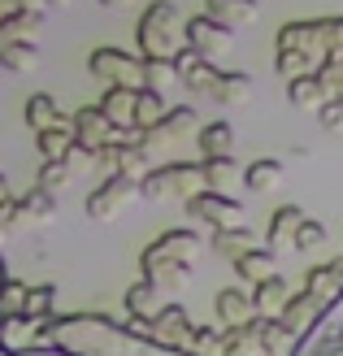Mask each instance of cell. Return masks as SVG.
Wrapping results in <instances>:
<instances>
[{
    "label": "cell",
    "mask_w": 343,
    "mask_h": 356,
    "mask_svg": "<svg viewBox=\"0 0 343 356\" xmlns=\"http://www.w3.org/2000/svg\"><path fill=\"white\" fill-rule=\"evenodd\" d=\"M317 309H321V300H317V296H309V291H300V296H292V300H287V309H282V326L300 334L304 326H313Z\"/></svg>",
    "instance_id": "cell-29"
},
{
    "label": "cell",
    "mask_w": 343,
    "mask_h": 356,
    "mask_svg": "<svg viewBox=\"0 0 343 356\" xmlns=\"http://www.w3.org/2000/svg\"><path fill=\"white\" fill-rule=\"evenodd\" d=\"M5 5V13H48V0H0Z\"/></svg>",
    "instance_id": "cell-44"
},
{
    "label": "cell",
    "mask_w": 343,
    "mask_h": 356,
    "mask_svg": "<svg viewBox=\"0 0 343 356\" xmlns=\"http://www.w3.org/2000/svg\"><path fill=\"white\" fill-rule=\"evenodd\" d=\"M35 148H40L44 161H65V152L74 148V131H70V122L65 127H48L35 135Z\"/></svg>",
    "instance_id": "cell-28"
},
{
    "label": "cell",
    "mask_w": 343,
    "mask_h": 356,
    "mask_svg": "<svg viewBox=\"0 0 343 356\" xmlns=\"http://www.w3.org/2000/svg\"><path fill=\"white\" fill-rule=\"evenodd\" d=\"M5 200H9V178L0 174V204H5Z\"/></svg>",
    "instance_id": "cell-48"
},
{
    "label": "cell",
    "mask_w": 343,
    "mask_h": 356,
    "mask_svg": "<svg viewBox=\"0 0 343 356\" xmlns=\"http://www.w3.org/2000/svg\"><path fill=\"white\" fill-rule=\"evenodd\" d=\"M44 17L40 13H9L5 22H0V44H13V40H31V31L40 26Z\"/></svg>",
    "instance_id": "cell-37"
},
{
    "label": "cell",
    "mask_w": 343,
    "mask_h": 356,
    "mask_svg": "<svg viewBox=\"0 0 343 356\" xmlns=\"http://www.w3.org/2000/svg\"><path fill=\"white\" fill-rule=\"evenodd\" d=\"M321 243H326V226L313 222V218H304L300 230H296V252H317Z\"/></svg>",
    "instance_id": "cell-39"
},
{
    "label": "cell",
    "mask_w": 343,
    "mask_h": 356,
    "mask_svg": "<svg viewBox=\"0 0 343 356\" xmlns=\"http://www.w3.org/2000/svg\"><path fill=\"white\" fill-rule=\"evenodd\" d=\"M213 313H218L222 326H248L252 317H257V309H252V291H244V287L218 291V300H213Z\"/></svg>",
    "instance_id": "cell-15"
},
{
    "label": "cell",
    "mask_w": 343,
    "mask_h": 356,
    "mask_svg": "<svg viewBox=\"0 0 343 356\" xmlns=\"http://www.w3.org/2000/svg\"><path fill=\"white\" fill-rule=\"evenodd\" d=\"M200 170H205V187L209 191H222V195H226V187L244 183V165L234 161V156H205Z\"/></svg>",
    "instance_id": "cell-24"
},
{
    "label": "cell",
    "mask_w": 343,
    "mask_h": 356,
    "mask_svg": "<svg viewBox=\"0 0 343 356\" xmlns=\"http://www.w3.org/2000/svg\"><path fill=\"white\" fill-rule=\"evenodd\" d=\"M209 191L205 187V170L200 161H170V165H161V170H148L143 174V183H139V195L143 200H191V195H200Z\"/></svg>",
    "instance_id": "cell-3"
},
{
    "label": "cell",
    "mask_w": 343,
    "mask_h": 356,
    "mask_svg": "<svg viewBox=\"0 0 343 356\" xmlns=\"http://www.w3.org/2000/svg\"><path fill=\"white\" fill-rule=\"evenodd\" d=\"M0 70H9V74H31V70H40V48H35V40L0 44Z\"/></svg>",
    "instance_id": "cell-25"
},
{
    "label": "cell",
    "mask_w": 343,
    "mask_h": 356,
    "mask_svg": "<svg viewBox=\"0 0 343 356\" xmlns=\"http://www.w3.org/2000/svg\"><path fill=\"white\" fill-rule=\"evenodd\" d=\"M209 248H213V252H218V257L234 261V257H244L248 248H252V230H248V226H234V230H213Z\"/></svg>",
    "instance_id": "cell-31"
},
{
    "label": "cell",
    "mask_w": 343,
    "mask_h": 356,
    "mask_svg": "<svg viewBox=\"0 0 343 356\" xmlns=\"http://www.w3.org/2000/svg\"><path fill=\"white\" fill-rule=\"evenodd\" d=\"M317 118H321V131L343 135V96H339V100H326V104L317 109Z\"/></svg>",
    "instance_id": "cell-41"
},
{
    "label": "cell",
    "mask_w": 343,
    "mask_h": 356,
    "mask_svg": "<svg viewBox=\"0 0 343 356\" xmlns=\"http://www.w3.org/2000/svg\"><path fill=\"white\" fill-rule=\"evenodd\" d=\"M183 40H187V48H196L200 57L213 61V57H222V52L234 48V31L222 26V22H213L209 13H196V17L183 22Z\"/></svg>",
    "instance_id": "cell-9"
},
{
    "label": "cell",
    "mask_w": 343,
    "mask_h": 356,
    "mask_svg": "<svg viewBox=\"0 0 343 356\" xmlns=\"http://www.w3.org/2000/svg\"><path fill=\"white\" fill-rule=\"evenodd\" d=\"M252 330H257V343L265 356H287V348L296 339V330H287L282 317H252Z\"/></svg>",
    "instance_id": "cell-21"
},
{
    "label": "cell",
    "mask_w": 343,
    "mask_h": 356,
    "mask_svg": "<svg viewBox=\"0 0 343 356\" xmlns=\"http://www.w3.org/2000/svg\"><path fill=\"white\" fill-rule=\"evenodd\" d=\"M5 17H9V13H5V5H0V22H5Z\"/></svg>",
    "instance_id": "cell-50"
},
{
    "label": "cell",
    "mask_w": 343,
    "mask_h": 356,
    "mask_svg": "<svg viewBox=\"0 0 343 356\" xmlns=\"http://www.w3.org/2000/svg\"><path fill=\"white\" fill-rule=\"evenodd\" d=\"M287 100H292L296 109H321V104H326V92H321L317 74H304V79L287 83Z\"/></svg>",
    "instance_id": "cell-32"
},
{
    "label": "cell",
    "mask_w": 343,
    "mask_h": 356,
    "mask_svg": "<svg viewBox=\"0 0 343 356\" xmlns=\"http://www.w3.org/2000/svg\"><path fill=\"white\" fill-rule=\"evenodd\" d=\"M187 222H205L213 230H234V226H248V213L234 195H222V191H200L183 204Z\"/></svg>",
    "instance_id": "cell-8"
},
{
    "label": "cell",
    "mask_w": 343,
    "mask_h": 356,
    "mask_svg": "<svg viewBox=\"0 0 343 356\" xmlns=\"http://www.w3.org/2000/svg\"><path fill=\"white\" fill-rule=\"evenodd\" d=\"M244 183L248 191H269L282 183V161H274V156H261V161H248L244 165Z\"/></svg>",
    "instance_id": "cell-30"
},
{
    "label": "cell",
    "mask_w": 343,
    "mask_h": 356,
    "mask_svg": "<svg viewBox=\"0 0 343 356\" xmlns=\"http://www.w3.org/2000/svg\"><path fill=\"white\" fill-rule=\"evenodd\" d=\"M317 57H309V52H300V48H274V70H278V79H304V74H317Z\"/></svg>",
    "instance_id": "cell-27"
},
{
    "label": "cell",
    "mask_w": 343,
    "mask_h": 356,
    "mask_svg": "<svg viewBox=\"0 0 343 356\" xmlns=\"http://www.w3.org/2000/svg\"><path fill=\"white\" fill-rule=\"evenodd\" d=\"M48 5H70V0H48Z\"/></svg>",
    "instance_id": "cell-49"
},
{
    "label": "cell",
    "mask_w": 343,
    "mask_h": 356,
    "mask_svg": "<svg viewBox=\"0 0 343 356\" xmlns=\"http://www.w3.org/2000/svg\"><path fill=\"white\" fill-rule=\"evenodd\" d=\"M274 48H300V52H309V57L321 61V52L330 48V40H326V17H304V22L278 26Z\"/></svg>",
    "instance_id": "cell-12"
},
{
    "label": "cell",
    "mask_w": 343,
    "mask_h": 356,
    "mask_svg": "<svg viewBox=\"0 0 343 356\" xmlns=\"http://www.w3.org/2000/svg\"><path fill=\"white\" fill-rule=\"evenodd\" d=\"M65 165L74 170V174H83V170H92V165H96V152H92V148H83L79 139H74V148L65 152Z\"/></svg>",
    "instance_id": "cell-42"
},
{
    "label": "cell",
    "mask_w": 343,
    "mask_h": 356,
    "mask_svg": "<svg viewBox=\"0 0 343 356\" xmlns=\"http://www.w3.org/2000/svg\"><path fill=\"white\" fill-rule=\"evenodd\" d=\"M126 313L135 317V322H152L161 313V287L152 278H139L131 291H126Z\"/></svg>",
    "instance_id": "cell-23"
},
{
    "label": "cell",
    "mask_w": 343,
    "mask_h": 356,
    "mask_svg": "<svg viewBox=\"0 0 343 356\" xmlns=\"http://www.w3.org/2000/svg\"><path fill=\"white\" fill-rule=\"evenodd\" d=\"M174 70H178V83H183L191 96H213V87H218V74H222V70L213 65L209 57H200V52L187 48V44L178 48Z\"/></svg>",
    "instance_id": "cell-11"
},
{
    "label": "cell",
    "mask_w": 343,
    "mask_h": 356,
    "mask_svg": "<svg viewBox=\"0 0 343 356\" xmlns=\"http://www.w3.org/2000/svg\"><path fill=\"white\" fill-rule=\"evenodd\" d=\"M104 9H126V5H135V0H100Z\"/></svg>",
    "instance_id": "cell-47"
},
{
    "label": "cell",
    "mask_w": 343,
    "mask_h": 356,
    "mask_svg": "<svg viewBox=\"0 0 343 356\" xmlns=\"http://www.w3.org/2000/svg\"><path fill=\"white\" fill-rule=\"evenodd\" d=\"M26 291L17 278H5L0 282V322H9V317H26Z\"/></svg>",
    "instance_id": "cell-35"
},
{
    "label": "cell",
    "mask_w": 343,
    "mask_h": 356,
    "mask_svg": "<svg viewBox=\"0 0 343 356\" xmlns=\"http://www.w3.org/2000/svg\"><path fill=\"white\" fill-rule=\"evenodd\" d=\"M135 44L143 48V61L161 57V61H174L178 48H183V17H178L174 0H148L135 22Z\"/></svg>",
    "instance_id": "cell-2"
},
{
    "label": "cell",
    "mask_w": 343,
    "mask_h": 356,
    "mask_svg": "<svg viewBox=\"0 0 343 356\" xmlns=\"http://www.w3.org/2000/svg\"><path fill=\"white\" fill-rule=\"evenodd\" d=\"M57 218V195H48L40 187H31L26 195H17V226H44Z\"/></svg>",
    "instance_id": "cell-19"
},
{
    "label": "cell",
    "mask_w": 343,
    "mask_h": 356,
    "mask_svg": "<svg viewBox=\"0 0 343 356\" xmlns=\"http://www.w3.org/2000/svg\"><path fill=\"white\" fill-rule=\"evenodd\" d=\"M52 300H57V287L44 282V287L26 291V317H52Z\"/></svg>",
    "instance_id": "cell-40"
},
{
    "label": "cell",
    "mask_w": 343,
    "mask_h": 356,
    "mask_svg": "<svg viewBox=\"0 0 343 356\" xmlns=\"http://www.w3.org/2000/svg\"><path fill=\"white\" fill-rule=\"evenodd\" d=\"M230 270L239 274L248 287H257V282H265V278H274L278 270H274V252L269 248H248L244 257H234L230 261Z\"/></svg>",
    "instance_id": "cell-20"
},
{
    "label": "cell",
    "mask_w": 343,
    "mask_h": 356,
    "mask_svg": "<svg viewBox=\"0 0 343 356\" xmlns=\"http://www.w3.org/2000/svg\"><path fill=\"white\" fill-rule=\"evenodd\" d=\"M135 100H139V87H104L100 113L109 118L118 131H139V122H135Z\"/></svg>",
    "instance_id": "cell-14"
},
{
    "label": "cell",
    "mask_w": 343,
    "mask_h": 356,
    "mask_svg": "<svg viewBox=\"0 0 343 356\" xmlns=\"http://www.w3.org/2000/svg\"><path fill=\"white\" fill-rule=\"evenodd\" d=\"M70 178H74V170H70L65 161H40V170H35V187L48 191V195H57Z\"/></svg>",
    "instance_id": "cell-36"
},
{
    "label": "cell",
    "mask_w": 343,
    "mask_h": 356,
    "mask_svg": "<svg viewBox=\"0 0 343 356\" xmlns=\"http://www.w3.org/2000/svg\"><path fill=\"white\" fill-rule=\"evenodd\" d=\"M326 40H330V48H343V13L326 17Z\"/></svg>",
    "instance_id": "cell-46"
},
{
    "label": "cell",
    "mask_w": 343,
    "mask_h": 356,
    "mask_svg": "<svg viewBox=\"0 0 343 356\" xmlns=\"http://www.w3.org/2000/svg\"><path fill=\"white\" fill-rule=\"evenodd\" d=\"M287 300H292V287H287L282 274H274V278H265V282L252 287V309H257V317H282Z\"/></svg>",
    "instance_id": "cell-17"
},
{
    "label": "cell",
    "mask_w": 343,
    "mask_h": 356,
    "mask_svg": "<svg viewBox=\"0 0 343 356\" xmlns=\"http://www.w3.org/2000/svg\"><path fill=\"white\" fill-rule=\"evenodd\" d=\"M196 131V109L191 104H178V109H166V118L157 122V127L139 131V148L143 152H157V148H174L183 135Z\"/></svg>",
    "instance_id": "cell-10"
},
{
    "label": "cell",
    "mask_w": 343,
    "mask_h": 356,
    "mask_svg": "<svg viewBox=\"0 0 343 356\" xmlns=\"http://www.w3.org/2000/svg\"><path fill=\"white\" fill-rule=\"evenodd\" d=\"M170 83H178V70H174V61H161V57H148L143 61V87H170Z\"/></svg>",
    "instance_id": "cell-38"
},
{
    "label": "cell",
    "mask_w": 343,
    "mask_h": 356,
    "mask_svg": "<svg viewBox=\"0 0 343 356\" xmlns=\"http://www.w3.org/2000/svg\"><path fill=\"white\" fill-rule=\"evenodd\" d=\"M87 70H92V79L104 83V87H139L143 83V57L126 48H92V57H87Z\"/></svg>",
    "instance_id": "cell-4"
},
{
    "label": "cell",
    "mask_w": 343,
    "mask_h": 356,
    "mask_svg": "<svg viewBox=\"0 0 343 356\" xmlns=\"http://www.w3.org/2000/svg\"><path fill=\"white\" fill-rule=\"evenodd\" d=\"M191 313L183 305H161V313L152 317V322H135L131 317V330L143 334V339H152L157 348H166V352H178V348H187V334H191Z\"/></svg>",
    "instance_id": "cell-7"
},
{
    "label": "cell",
    "mask_w": 343,
    "mask_h": 356,
    "mask_svg": "<svg viewBox=\"0 0 343 356\" xmlns=\"http://www.w3.org/2000/svg\"><path fill=\"white\" fill-rule=\"evenodd\" d=\"M317 74H326V79H339V83H343V48H326V52H321Z\"/></svg>",
    "instance_id": "cell-43"
},
{
    "label": "cell",
    "mask_w": 343,
    "mask_h": 356,
    "mask_svg": "<svg viewBox=\"0 0 343 356\" xmlns=\"http://www.w3.org/2000/svg\"><path fill=\"white\" fill-rule=\"evenodd\" d=\"M300 222H304V209H300V204H278L274 213H269V226H265V248H269V252L296 248Z\"/></svg>",
    "instance_id": "cell-13"
},
{
    "label": "cell",
    "mask_w": 343,
    "mask_h": 356,
    "mask_svg": "<svg viewBox=\"0 0 343 356\" xmlns=\"http://www.w3.org/2000/svg\"><path fill=\"white\" fill-rule=\"evenodd\" d=\"M222 326H191V334H187V348L183 352H191V356H222Z\"/></svg>",
    "instance_id": "cell-34"
},
{
    "label": "cell",
    "mask_w": 343,
    "mask_h": 356,
    "mask_svg": "<svg viewBox=\"0 0 343 356\" xmlns=\"http://www.w3.org/2000/svg\"><path fill=\"white\" fill-rule=\"evenodd\" d=\"M22 118H26V127H31L35 135L48 131V127H65V122H61V109H57V100H52L48 92H35V96L26 100Z\"/></svg>",
    "instance_id": "cell-26"
},
{
    "label": "cell",
    "mask_w": 343,
    "mask_h": 356,
    "mask_svg": "<svg viewBox=\"0 0 343 356\" xmlns=\"http://www.w3.org/2000/svg\"><path fill=\"white\" fill-rule=\"evenodd\" d=\"M196 144H200V161H205V156H230V148H234V127H230V122H222V118H213V122H205V127L196 131Z\"/></svg>",
    "instance_id": "cell-22"
},
{
    "label": "cell",
    "mask_w": 343,
    "mask_h": 356,
    "mask_svg": "<svg viewBox=\"0 0 343 356\" xmlns=\"http://www.w3.org/2000/svg\"><path fill=\"white\" fill-rule=\"evenodd\" d=\"M70 131H74V139L83 148H109V144H139V131H118L109 118L100 113V104H83V109H74V122H70Z\"/></svg>",
    "instance_id": "cell-5"
},
{
    "label": "cell",
    "mask_w": 343,
    "mask_h": 356,
    "mask_svg": "<svg viewBox=\"0 0 343 356\" xmlns=\"http://www.w3.org/2000/svg\"><path fill=\"white\" fill-rule=\"evenodd\" d=\"M200 235L196 230H166V235H157L148 248L139 252V270L143 278H152L161 291L166 287H183V282L191 278V265L196 257H200Z\"/></svg>",
    "instance_id": "cell-1"
},
{
    "label": "cell",
    "mask_w": 343,
    "mask_h": 356,
    "mask_svg": "<svg viewBox=\"0 0 343 356\" xmlns=\"http://www.w3.org/2000/svg\"><path fill=\"white\" fill-rule=\"evenodd\" d=\"M139 200V183L126 174H104L100 187H92V195H87V218L92 222H113L118 213H126Z\"/></svg>",
    "instance_id": "cell-6"
},
{
    "label": "cell",
    "mask_w": 343,
    "mask_h": 356,
    "mask_svg": "<svg viewBox=\"0 0 343 356\" xmlns=\"http://www.w3.org/2000/svg\"><path fill=\"white\" fill-rule=\"evenodd\" d=\"M13 230H17V195L0 204V235H13Z\"/></svg>",
    "instance_id": "cell-45"
},
{
    "label": "cell",
    "mask_w": 343,
    "mask_h": 356,
    "mask_svg": "<svg viewBox=\"0 0 343 356\" xmlns=\"http://www.w3.org/2000/svg\"><path fill=\"white\" fill-rule=\"evenodd\" d=\"M209 100H218L222 109H239V104H248L252 100V74L248 70H222Z\"/></svg>",
    "instance_id": "cell-18"
},
{
    "label": "cell",
    "mask_w": 343,
    "mask_h": 356,
    "mask_svg": "<svg viewBox=\"0 0 343 356\" xmlns=\"http://www.w3.org/2000/svg\"><path fill=\"white\" fill-rule=\"evenodd\" d=\"M261 9V0H205V13L213 17V22H222V26H252L257 22V13Z\"/></svg>",
    "instance_id": "cell-16"
},
{
    "label": "cell",
    "mask_w": 343,
    "mask_h": 356,
    "mask_svg": "<svg viewBox=\"0 0 343 356\" xmlns=\"http://www.w3.org/2000/svg\"><path fill=\"white\" fill-rule=\"evenodd\" d=\"M166 96L157 92V87H139V100H135V122H139V131H148V127H157L161 118H166Z\"/></svg>",
    "instance_id": "cell-33"
}]
</instances>
